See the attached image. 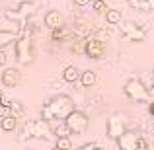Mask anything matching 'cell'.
Masks as SVG:
<instances>
[{
    "instance_id": "6da1fadb",
    "label": "cell",
    "mask_w": 154,
    "mask_h": 150,
    "mask_svg": "<svg viewBox=\"0 0 154 150\" xmlns=\"http://www.w3.org/2000/svg\"><path fill=\"white\" fill-rule=\"evenodd\" d=\"M53 133L49 127V121L45 119H31L27 121L22 127V135H20V140H29V139H37V140H47L51 139Z\"/></svg>"
},
{
    "instance_id": "7a4b0ae2",
    "label": "cell",
    "mask_w": 154,
    "mask_h": 150,
    "mask_svg": "<svg viewBox=\"0 0 154 150\" xmlns=\"http://www.w3.org/2000/svg\"><path fill=\"white\" fill-rule=\"evenodd\" d=\"M14 51H16V60L22 66H29L35 59V51H33V41H31L29 33H23L16 39L14 43Z\"/></svg>"
},
{
    "instance_id": "3957f363",
    "label": "cell",
    "mask_w": 154,
    "mask_h": 150,
    "mask_svg": "<svg viewBox=\"0 0 154 150\" xmlns=\"http://www.w3.org/2000/svg\"><path fill=\"white\" fill-rule=\"evenodd\" d=\"M51 113H53V119H66L72 111H74V99L66 94H57L47 101Z\"/></svg>"
},
{
    "instance_id": "277c9868",
    "label": "cell",
    "mask_w": 154,
    "mask_h": 150,
    "mask_svg": "<svg viewBox=\"0 0 154 150\" xmlns=\"http://www.w3.org/2000/svg\"><path fill=\"white\" fill-rule=\"evenodd\" d=\"M123 94L127 96L131 101H152L150 98V90H148V86L143 82L140 78H131L125 82L123 86Z\"/></svg>"
},
{
    "instance_id": "5b68a950",
    "label": "cell",
    "mask_w": 154,
    "mask_h": 150,
    "mask_svg": "<svg viewBox=\"0 0 154 150\" xmlns=\"http://www.w3.org/2000/svg\"><path fill=\"white\" fill-rule=\"evenodd\" d=\"M64 123H66L70 135H84V133L88 131V127H90L88 115L84 111H80V109H74V111L64 119Z\"/></svg>"
},
{
    "instance_id": "8992f818",
    "label": "cell",
    "mask_w": 154,
    "mask_h": 150,
    "mask_svg": "<svg viewBox=\"0 0 154 150\" xmlns=\"http://www.w3.org/2000/svg\"><path fill=\"white\" fill-rule=\"evenodd\" d=\"M105 131H107V136L111 140H117L127 129V119H125L123 113H111L107 119V125H105Z\"/></svg>"
},
{
    "instance_id": "52a82bcc",
    "label": "cell",
    "mask_w": 154,
    "mask_h": 150,
    "mask_svg": "<svg viewBox=\"0 0 154 150\" xmlns=\"http://www.w3.org/2000/svg\"><path fill=\"white\" fill-rule=\"evenodd\" d=\"M84 55L88 59L100 60L105 55V41L100 37H86L84 39Z\"/></svg>"
},
{
    "instance_id": "ba28073f",
    "label": "cell",
    "mask_w": 154,
    "mask_h": 150,
    "mask_svg": "<svg viewBox=\"0 0 154 150\" xmlns=\"http://www.w3.org/2000/svg\"><path fill=\"white\" fill-rule=\"evenodd\" d=\"M121 33H123V37H127L129 41H144V37H146V29H144V27H139L133 22L121 23Z\"/></svg>"
},
{
    "instance_id": "9c48e42d",
    "label": "cell",
    "mask_w": 154,
    "mask_h": 150,
    "mask_svg": "<svg viewBox=\"0 0 154 150\" xmlns=\"http://www.w3.org/2000/svg\"><path fill=\"white\" fill-rule=\"evenodd\" d=\"M0 80H2V86L16 88V86H20V82H22V72H20L16 66H8V68H4V72L0 74Z\"/></svg>"
},
{
    "instance_id": "30bf717a",
    "label": "cell",
    "mask_w": 154,
    "mask_h": 150,
    "mask_svg": "<svg viewBox=\"0 0 154 150\" xmlns=\"http://www.w3.org/2000/svg\"><path fill=\"white\" fill-rule=\"evenodd\" d=\"M137 140H139V135L135 131H125L115 142H117V148H121V150H135Z\"/></svg>"
},
{
    "instance_id": "8fae6325",
    "label": "cell",
    "mask_w": 154,
    "mask_h": 150,
    "mask_svg": "<svg viewBox=\"0 0 154 150\" xmlns=\"http://www.w3.org/2000/svg\"><path fill=\"white\" fill-rule=\"evenodd\" d=\"M43 23H45L51 31L53 29H59V27L64 26V16L60 14L59 10H49L45 14V18H43Z\"/></svg>"
},
{
    "instance_id": "7c38bea8",
    "label": "cell",
    "mask_w": 154,
    "mask_h": 150,
    "mask_svg": "<svg viewBox=\"0 0 154 150\" xmlns=\"http://www.w3.org/2000/svg\"><path fill=\"white\" fill-rule=\"evenodd\" d=\"M49 127H51V133L57 136V139H60V136H70V131H68L64 119H53V121H49Z\"/></svg>"
},
{
    "instance_id": "4fadbf2b",
    "label": "cell",
    "mask_w": 154,
    "mask_h": 150,
    "mask_svg": "<svg viewBox=\"0 0 154 150\" xmlns=\"http://www.w3.org/2000/svg\"><path fill=\"white\" fill-rule=\"evenodd\" d=\"M80 74H82V72H80L74 64H70V66H66L63 70V80H64V82H68V84L80 82Z\"/></svg>"
},
{
    "instance_id": "5bb4252c",
    "label": "cell",
    "mask_w": 154,
    "mask_h": 150,
    "mask_svg": "<svg viewBox=\"0 0 154 150\" xmlns=\"http://www.w3.org/2000/svg\"><path fill=\"white\" fill-rule=\"evenodd\" d=\"M98 82V72L96 70H82V74H80V84H82V88H92L94 84Z\"/></svg>"
},
{
    "instance_id": "9a60e30c",
    "label": "cell",
    "mask_w": 154,
    "mask_h": 150,
    "mask_svg": "<svg viewBox=\"0 0 154 150\" xmlns=\"http://www.w3.org/2000/svg\"><path fill=\"white\" fill-rule=\"evenodd\" d=\"M18 37H20L18 31H4V29H0V49H6L8 45L16 43Z\"/></svg>"
},
{
    "instance_id": "2e32d148",
    "label": "cell",
    "mask_w": 154,
    "mask_h": 150,
    "mask_svg": "<svg viewBox=\"0 0 154 150\" xmlns=\"http://www.w3.org/2000/svg\"><path fill=\"white\" fill-rule=\"evenodd\" d=\"M16 127H18V119L12 115L4 117V119H0V129H2L4 133H14Z\"/></svg>"
},
{
    "instance_id": "e0dca14e",
    "label": "cell",
    "mask_w": 154,
    "mask_h": 150,
    "mask_svg": "<svg viewBox=\"0 0 154 150\" xmlns=\"http://www.w3.org/2000/svg\"><path fill=\"white\" fill-rule=\"evenodd\" d=\"M70 35L72 33H70V29H68L66 26L51 31V39H53V41H66V39H70Z\"/></svg>"
},
{
    "instance_id": "ac0fdd59",
    "label": "cell",
    "mask_w": 154,
    "mask_h": 150,
    "mask_svg": "<svg viewBox=\"0 0 154 150\" xmlns=\"http://www.w3.org/2000/svg\"><path fill=\"white\" fill-rule=\"evenodd\" d=\"M8 105H10V115H12V117L20 119V117H23V115H26V107H23V103H22V101L12 99Z\"/></svg>"
},
{
    "instance_id": "d6986e66",
    "label": "cell",
    "mask_w": 154,
    "mask_h": 150,
    "mask_svg": "<svg viewBox=\"0 0 154 150\" xmlns=\"http://www.w3.org/2000/svg\"><path fill=\"white\" fill-rule=\"evenodd\" d=\"M105 22H107L109 26H117V23H121V12L113 10V8H107V10H105Z\"/></svg>"
},
{
    "instance_id": "ffe728a7",
    "label": "cell",
    "mask_w": 154,
    "mask_h": 150,
    "mask_svg": "<svg viewBox=\"0 0 154 150\" xmlns=\"http://www.w3.org/2000/svg\"><path fill=\"white\" fill-rule=\"evenodd\" d=\"M131 4L135 8L143 12H148V10H154V0H131Z\"/></svg>"
},
{
    "instance_id": "44dd1931",
    "label": "cell",
    "mask_w": 154,
    "mask_h": 150,
    "mask_svg": "<svg viewBox=\"0 0 154 150\" xmlns=\"http://www.w3.org/2000/svg\"><path fill=\"white\" fill-rule=\"evenodd\" d=\"M55 146H57V148H60V150H74L70 136H60V139H57Z\"/></svg>"
},
{
    "instance_id": "7402d4cb",
    "label": "cell",
    "mask_w": 154,
    "mask_h": 150,
    "mask_svg": "<svg viewBox=\"0 0 154 150\" xmlns=\"http://www.w3.org/2000/svg\"><path fill=\"white\" fill-rule=\"evenodd\" d=\"M92 10H94L96 14H105L107 2H105V0H92Z\"/></svg>"
},
{
    "instance_id": "603a6c76",
    "label": "cell",
    "mask_w": 154,
    "mask_h": 150,
    "mask_svg": "<svg viewBox=\"0 0 154 150\" xmlns=\"http://www.w3.org/2000/svg\"><path fill=\"white\" fill-rule=\"evenodd\" d=\"M33 10H35V4L33 2H23L22 6H20V16H29V14H33Z\"/></svg>"
},
{
    "instance_id": "cb8c5ba5",
    "label": "cell",
    "mask_w": 154,
    "mask_h": 150,
    "mask_svg": "<svg viewBox=\"0 0 154 150\" xmlns=\"http://www.w3.org/2000/svg\"><path fill=\"white\" fill-rule=\"evenodd\" d=\"M148 146H150V142H148L144 136H139V140H137V146L135 150H148Z\"/></svg>"
},
{
    "instance_id": "d4e9b609",
    "label": "cell",
    "mask_w": 154,
    "mask_h": 150,
    "mask_svg": "<svg viewBox=\"0 0 154 150\" xmlns=\"http://www.w3.org/2000/svg\"><path fill=\"white\" fill-rule=\"evenodd\" d=\"M8 103H10V101H2V103H0V119L10 115V105Z\"/></svg>"
},
{
    "instance_id": "484cf974",
    "label": "cell",
    "mask_w": 154,
    "mask_h": 150,
    "mask_svg": "<svg viewBox=\"0 0 154 150\" xmlns=\"http://www.w3.org/2000/svg\"><path fill=\"white\" fill-rule=\"evenodd\" d=\"M41 119H45V121H53V113H51V109H49V105H43L41 107Z\"/></svg>"
},
{
    "instance_id": "4316f807",
    "label": "cell",
    "mask_w": 154,
    "mask_h": 150,
    "mask_svg": "<svg viewBox=\"0 0 154 150\" xmlns=\"http://www.w3.org/2000/svg\"><path fill=\"white\" fill-rule=\"evenodd\" d=\"M6 63H8V55H6L4 49H0V66H4Z\"/></svg>"
},
{
    "instance_id": "83f0119b",
    "label": "cell",
    "mask_w": 154,
    "mask_h": 150,
    "mask_svg": "<svg viewBox=\"0 0 154 150\" xmlns=\"http://www.w3.org/2000/svg\"><path fill=\"white\" fill-rule=\"evenodd\" d=\"M92 0H74V4L76 6H80V8H84V6H88V4H90Z\"/></svg>"
},
{
    "instance_id": "f1b7e54d",
    "label": "cell",
    "mask_w": 154,
    "mask_h": 150,
    "mask_svg": "<svg viewBox=\"0 0 154 150\" xmlns=\"http://www.w3.org/2000/svg\"><path fill=\"white\" fill-rule=\"evenodd\" d=\"M96 148V144L94 142H90V144H82L80 148H76V150H94Z\"/></svg>"
},
{
    "instance_id": "f546056e",
    "label": "cell",
    "mask_w": 154,
    "mask_h": 150,
    "mask_svg": "<svg viewBox=\"0 0 154 150\" xmlns=\"http://www.w3.org/2000/svg\"><path fill=\"white\" fill-rule=\"evenodd\" d=\"M148 113H150V117H154V101L148 103Z\"/></svg>"
},
{
    "instance_id": "4dcf8cb0",
    "label": "cell",
    "mask_w": 154,
    "mask_h": 150,
    "mask_svg": "<svg viewBox=\"0 0 154 150\" xmlns=\"http://www.w3.org/2000/svg\"><path fill=\"white\" fill-rule=\"evenodd\" d=\"M4 101V92H2V88H0V103Z\"/></svg>"
},
{
    "instance_id": "1f68e13d",
    "label": "cell",
    "mask_w": 154,
    "mask_h": 150,
    "mask_svg": "<svg viewBox=\"0 0 154 150\" xmlns=\"http://www.w3.org/2000/svg\"><path fill=\"white\" fill-rule=\"evenodd\" d=\"M94 150H105V148H103V146H98V144H96V148H94Z\"/></svg>"
},
{
    "instance_id": "d6a6232c",
    "label": "cell",
    "mask_w": 154,
    "mask_h": 150,
    "mask_svg": "<svg viewBox=\"0 0 154 150\" xmlns=\"http://www.w3.org/2000/svg\"><path fill=\"white\" fill-rule=\"evenodd\" d=\"M148 150H154V144H150V146H148Z\"/></svg>"
},
{
    "instance_id": "836d02e7",
    "label": "cell",
    "mask_w": 154,
    "mask_h": 150,
    "mask_svg": "<svg viewBox=\"0 0 154 150\" xmlns=\"http://www.w3.org/2000/svg\"><path fill=\"white\" fill-rule=\"evenodd\" d=\"M51 150H60V148H57V146H53V148H51Z\"/></svg>"
},
{
    "instance_id": "e575fe53",
    "label": "cell",
    "mask_w": 154,
    "mask_h": 150,
    "mask_svg": "<svg viewBox=\"0 0 154 150\" xmlns=\"http://www.w3.org/2000/svg\"><path fill=\"white\" fill-rule=\"evenodd\" d=\"M115 150H121V148H115Z\"/></svg>"
},
{
    "instance_id": "d590c367",
    "label": "cell",
    "mask_w": 154,
    "mask_h": 150,
    "mask_svg": "<svg viewBox=\"0 0 154 150\" xmlns=\"http://www.w3.org/2000/svg\"><path fill=\"white\" fill-rule=\"evenodd\" d=\"M127 2H131V0H127Z\"/></svg>"
}]
</instances>
